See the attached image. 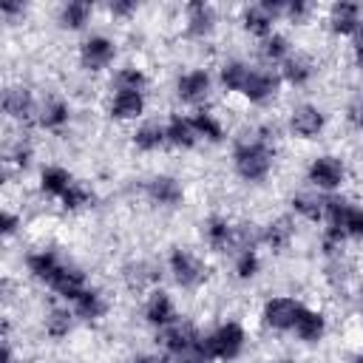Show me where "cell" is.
<instances>
[{"label":"cell","mask_w":363,"mask_h":363,"mask_svg":"<svg viewBox=\"0 0 363 363\" xmlns=\"http://www.w3.org/2000/svg\"><path fill=\"white\" fill-rule=\"evenodd\" d=\"M119 48H116V40L108 37V34H88L79 48H77V62L82 71L88 74H102L113 65Z\"/></svg>","instance_id":"obj_5"},{"label":"cell","mask_w":363,"mask_h":363,"mask_svg":"<svg viewBox=\"0 0 363 363\" xmlns=\"http://www.w3.org/2000/svg\"><path fill=\"white\" fill-rule=\"evenodd\" d=\"M190 119H193V128H196L199 142L218 145V142L227 139V128H224V122H221L218 113H213V111H207V108H199V111L190 113Z\"/></svg>","instance_id":"obj_31"},{"label":"cell","mask_w":363,"mask_h":363,"mask_svg":"<svg viewBox=\"0 0 363 363\" xmlns=\"http://www.w3.org/2000/svg\"><path fill=\"white\" fill-rule=\"evenodd\" d=\"M20 230H23V213H17L11 207H3V213H0V235H3V241H11Z\"/></svg>","instance_id":"obj_41"},{"label":"cell","mask_w":363,"mask_h":363,"mask_svg":"<svg viewBox=\"0 0 363 363\" xmlns=\"http://www.w3.org/2000/svg\"><path fill=\"white\" fill-rule=\"evenodd\" d=\"M258 54H261V60H264L267 65H281V62L292 54V43H289L286 34L272 31L269 37L258 40Z\"/></svg>","instance_id":"obj_36"},{"label":"cell","mask_w":363,"mask_h":363,"mask_svg":"<svg viewBox=\"0 0 363 363\" xmlns=\"http://www.w3.org/2000/svg\"><path fill=\"white\" fill-rule=\"evenodd\" d=\"M147 96L145 94H128V91H113L108 99V116L113 122H136L145 116Z\"/></svg>","instance_id":"obj_21"},{"label":"cell","mask_w":363,"mask_h":363,"mask_svg":"<svg viewBox=\"0 0 363 363\" xmlns=\"http://www.w3.org/2000/svg\"><path fill=\"white\" fill-rule=\"evenodd\" d=\"M0 363H14V343H11V337H3V354H0Z\"/></svg>","instance_id":"obj_48"},{"label":"cell","mask_w":363,"mask_h":363,"mask_svg":"<svg viewBox=\"0 0 363 363\" xmlns=\"http://www.w3.org/2000/svg\"><path fill=\"white\" fill-rule=\"evenodd\" d=\"M142 193L156 207H182V201H184V184H182V179H176L170 173L150 176L142 184Z\"/></svg>","instance_id":"obj_13"},{"label":"cell","mask_w":363,"mask_h":363,"mask_svg":"<svg viewBox=\"0 0 363 363\" xmlns=\"http://www.w3.org/2000/svg\"><path fill=\"white\" fill-rule=\"evenodd\" d=\"M94 17V6L85 0H68L57 9V26L62 31H82Z\"/></svg>","instance_id":"obj_32"},{"label":"cell","mask_w":363,"mask_h":363,"mask_svg":"<svg viewBox=\"0 0 363 363\" xmlns=\"http://www.w3.org/2000/svg\"><path fill=\"white\" fill-rule=\"evenodd\" d=\"M346 122L363 133V94H357L349 105H346Z\"/></svg>","instance_id":"obj_44"},{"label":"cell","mask_w":363,"mask_h":363,"mask_svg":"<svg viewBox=\"0 0 363 363\" xmlns=\"http://www.w3.org/2000/svg\"><path fill=\"white\" fill-rule=\"evenodd\" d=\"M303 303L292 295H272L261 303V323L269 332H292Z\"/></svg>","instance_id":"obj_6"},{"label":"cell","mask_w":363,"mask_h":363,"mask_svg":"<svg viewBox=\"0 0 363 363\" xmlns=\"http://www.w3.org/2000/svg\"><path fill=\"white\" fill-rule=\"evenodd\" d=\"M275 167V142L252 133L233 145V170L247 184H261Z\"/></svg>","instance_id":"obj_1"},{"label":"cell","mask_w":363,"mask_h":363,"mask_svg":"<svg viewBox=\"0 0 363 363\" xmlns=\"http://www.w3.org/2000/svg\"><path fill=\"white\" fill-rule=\"evenodd\" d=\"M286 128H289V133H292L295 139H303V142L318 139V136L326 130V113H323V108L315 105V102H301V105H295V108L289 111Z\"/></svg>","instance_id":"obj_10"},{"label":"cell","mask_w":363,"mask_h":363,"mask_svg":"<svg viewBox=\"0 0 363 363\" xmlns=\"http://www.w3.org/2000/svg\"><path fill=\"white\" fill-rule=\"evenodd\" d=\"M128 363H170V357L164 352H136Z\"/></svg>","instance_id":"obj_46"},{"label":"cell","mask_w":363,"mask_h":363,"mask_svg":"<svg viewBox=\"0 0 363 363\" xmlns=\"http://www.w3.org/2000/svg\"><path fill=\"white\" fill-rule=\"evenodd\" d=\"M281 91V74H272L269 68H252L247 88H244V99L250 105H269Z\"/></svg>","instance_id":"obj_18"},{"label":"cell","mask_w":363,"mask_h":363,"mask_svg":"<svg viewBox=\"0 0 363 363\" xmlns=\"http://www.w3.org/2000/svg\"><path fill=\"white\" fill-rule=\"evenodd\" d=\"M349 363H363V349L354 352V354H349Z\"/></svg>","instance_id":"obj_49"},{"label":"cell","mask_w":363,"mask_h":363,"mask_svg":"<svg viewBox=\"0 0 363 363\" xmlns=\"http://www.w3.org/2000/svg\"><path fill=\"white\" fill-rule=\"evenodd\" d=\"M201 337V329L187 323V320H176L173 326L167 329H159L156 335V343L162 346V352L170 357V360H182V357H190L196 352V343Z\"/></svg>","instance_id":"obj_7"},{"label":"cell","mask_w":363,"mask_h":363,"mask_svg":"<svg viewBox=\"0 0 363 363\" xmlns=\"http://www.w3.org/2000/svg\"><path fill=\"white\" fill-rule=\"evenodd\" d=\"M346 235H349V241H363V207L354 210V216L346 227Z\"/></svg>","instance_id":"obj_45"},{"label":"cell","mask_w":363,"mask_h":363,"mask_svg":"<svg viewBox=\"0 0 363 363\" xmlns=\"http://www.w3.org/2000/svg\"><path fill=\"white\" fill-rule=\"evenodd\" d=\"M201 238L213 252H230L238 247V224H233L221 213H213L201 224Z\"/></svg>","instance_id":"obj_14"},{"label":"cell","mask_w":363,"mask_h":363,"mask_svg":"<svg viewBox=\"0 0 363 363\" xmlns=\"http://www.w3.org/2000/svg\"><path fill=\"white\" fill-rule=\"evenodd\" d=\"M292 241H295V221L289 216H278L261 227V247H267L269 252H284L292 247Z\"/></svg>","instance_id":"obj_22"},{"label":"cell","mask_w":363,"mask_h":363,"mask_svg":"<svg viewBox=\"0 0 363 363\" xmlns=\"http://www.w3.org/2000/svg\"><path fill=\"white\" fill-rule=\"evenodd\" d=\"M289 207L303 221L320 224L323 221V213H326V196H320V193H295L289 199Z\"/></svg>","instance_id":"obj_34"},{"label":"cell","mask_w":363,"mask_h":363,"mask_svg":"<svg viewBox=\"0 0 363 363\" xmlns=\"http://www.w3.org/2000/svg\"><path fill=\"white\" fill-rule=\"evenodd\" d=\"M65 264V255L60 252V250H54V247H40V250H31L28 255H26V269H28V275L34 278V281H40V284H45L48 286V281L57 275V269Z\"/></svg>","instance_id":"obj_19"},{"label":"cell","mask_w":363,"mask_h":363,"mask_svg":"<svg viewBox=\"0 0 363 363\" xmlns=\"http://www.w3.org/2000/svg\"><path fill=\"white\" fill-rule=\"evenodd\" d=\"M176 99L184 102V105H193L196 111L210 99L213 94V74L207 68H187L176 77Z\"/></svg>","instance_id":"obj_8"},{"label":"cell","mask_w":363,"mask_h":363,"mask_svg":"<svg viewBox=\"0 0 363 363\" xmlns=\"http://www.w3.org/2000/svg\"><path fill=\"white\" fill-rule=\"evenodd\" d=\"M26 11H28V6H23V3H14V0H6V3H0V14H3V20H6L9 26H14V23H23Z\"/></svg>","instance_id":"obj_43"},{"label":"cell","mask_w":363,"mask_h":363,"mask_svg":"<svg viewBox=\"0 0 363 363\" xmlns=\"http://www.w3.org/2000/svg\"><path fill=\"white\" fill-rule=\"evenodd\" d=\"M326 26L335 37H354L363 28V6L354 0H337L326 11Z\"/></svg>","instance_id":"obj_15"},{"label":"cell","mask_w":363,"mask_h":363,"mask_svg":"<svg viewBox=\"0 0 363 363\" xmlns=\"http://www.w3.org/2000/svg\"><path fill=\"white\" fill-rule=\"evenodd\" d=\"M31 162H34V147H31V142H28V139H17V142H11V145L6 147L3 170H6V176H9V173H26V170L31 167Z\"/></svg>","instance_id":"obj_37"},{"label":"cell","mask_w":363,"mask_h":363,"mask_svg":"<svg viewBox=\"0 0 363 363\" xmlns=\"http://www.w3.org/2000/svg\"><path fill=\"white\" fill-rule=\"evenodd\" d=\"M264 261H261V252L258 247H244V250H235V258H233V275L238 281H255L258 272H261Z\"/></svg>","instance_id":"obj_38"},{"label":"cell","mask_w":363,"mask_h":363,"mask_svg":"<svg viewBox=\"0 0 363 363\" xmlns=\"http://www.w3.org/2000/svg\"><path fill=\"white\" fill-rule=\"evenodd\" d=\"M74 182H77L74 173H71L68 167H62V164H45V167L40 170V179H37L40 193L48 196V199H57V201L65 196V190H68Z\"/></svg>","instance_id":"obj_28"},{"label":"cell","mask_w":363,"mask_h":363,"mask_svg":"<svg viewBox=\"0 0 363 363\" xmlns=\"http://www.w3.org/2000/svg\"><path fill=\"white\" fill-rule=\"evenodd\" d=\"M312 11H315V6L306 0H286L284 3V20H289L292 26H303L312 17Z\"/></svg>","instance_id":"obj_40"},{"label":"cell","mask_w":363,"mask_h":363,"mask_svg":"<svg viewBox=\"0 0 363 363\" xmlns=\"http://www.w3.org/2000/svg\"><path fill=\"white\" fill-rule=\"evenodd\" d=\"M94 201H96V193H94L85 182H74V184L65 190V196L60 199V207H62L65 213H79V210H88Z\"/></svg>","instance_id":"obj_39"},{"label":"cell","mask_w":363,"mask_h":363,"mask_svg":"<svg viewBox=\"0 0 363 363\" xmlns=\"http://www.w3.org/2000/svg\"><path fill=\"white\" fill-rule=\"evenodd\" d=\"M142 318L145 323H150L153 329H167L179 320V309H176V301L167 289L162 286H153L147 289L145 295V303H142Z\"/></svg>","instance_id":"obj_12"},{"label":"cell","mask_w":363,"mask_h":363,"mask_svg":"<svg viewBox=\"0 0 363 363\" xmlns=\"http://www.w3.org/2000/svg\"><path fill=\"white\" fill-rule=\"evenodd\" d=\"M71 309H74V315H77L79 320L94 323V320H102V318L108 315L111 301H108V295H105L99 286H88V289L79 292V298L71 303Z\"/></svg>","instance_id":"obj_23"},{"label":"cell","mask_w":363,"mask_h":363,"mask_svg":"<svg viewBox=\"0 0 363 363\" xmlns=\"http://www.w3.org/2000/svg\"><path fill=\"white\" fill-rule=\"evenodd\" d=\"M91 284H88V272L79 267V264H74V261H68L65 258V264L57 269V275L48 281V289L57 295V298H62V301H77L79 298V292L82 289H88Z\"/></svg>","instance_id":"obj_16"},{"label":"cell","mask_w":363,"mask_h":363,"mask_svg":"<svg viewBox=\"0 0 363 363\" xmlns=\"http://www.w3.org/2000/svg\"><path fill=\"white\" fill-rule=\"evenodd\" d=\"M122 278H125V284L130 289H147V286L153 289L156 281L162 278V269L156 264H150V261H130L122 269Z\"/></svg>","instance_id":"obj_35"},{"label":"cell","mask_w":363,"mask_h":363,"mask_svg":"<svg viewBox=\"0 0 363 363\" xmlns=\"http://www.w3.org/2000/svg\"><path fill=\"white\" fill-rule=\"evenodd\" d=\"M278 363H295V360H278Z\"/></svg>","instance_id":"obj_52"},{"label":"cell","mask_w":363,"mask_h":363,"mask_svg":"<svg viewBox=\"0 0 363 363\" xmlns=\"http://www.w3.org/2000/svg\"><path fill=\"white\" fill-rule=\"evenodd\" d=\"M252 68H255V65H250L247 60L230 57V60H224V62L218 65L216 79H218V85H221L227 94H244V88H247V79H250Z\"/></svg>","instance_id":"obj_24"},{"label":"cell","mask_w":363,"mask_h":363,"mask_svg":"<svg viewBox=\"0 0 363 363\" xmlns=\"http://www.w3.org/2000/svg\"><path fill=\"white\" fill-rule=\"evenodd\" d=\"M167 272L179 289H199L207 281V264L187 247H173L167 252Z\"/></svg>","instance_id":"obj_4"},{"label":"cell","mask_w":363,"mask_h":363,"mask_svg":"<svg viewBox=\"0 0 363 363\" xmlns=\"http://www.w3.org/2000/svg\"><path fill=\"white\" fill-rule=\"evenodd\" d=\"M150 85V77L139 65H119L111 74V91H128V94H145Z\"/></svg>","instance_id":"obj_33"},{"label":"cell","mask_w":363,"mask_h":363,"mask_svg":"<svg viewBox=\"0 0 363 363\" xmlns=\"http://www.w3.org/2000/svg\"><path fill=\"white\" fill-rule=\"evenodd\" d=\"M326 329H329V320L320 309H312V306H303L301 315H298V323L292 329V335L301 340V343H320L326 337Z\"/></svg>","instance_id":"obj_25"},{"label":"cell","mask_w":363,"mask_h":363,"mask_svg":"<svg viewBox=\"0 0 363 363\" xmlns=\"http://www.w3.org/2000/svg\"><path fill=\"white\" fill-rule=\"evenodd\" d=\"M318 74V65L309 54L303 51H292L284 62H281V82L292 85V88H306Z\"/></svg>","instance_id":"obj_20"},{"label":"cell","mask_w":363,"mask_h":363,"mask_svg":"<svg viewBox=\"0 0 363 363\" xmlns=\"http://www.w3.org/2000/svg\"><path fill=\"white\" fill-rule=\"evenodd\" d=\"M352 62H354V68L363 74V28L352 37Z\"/></svg>","instance_id":"obj_47"},{"label":"cell","mask_w":363,"mask_h":363,"mask_svg":"<svg viewBox=\"0 0 363 363\" xmlns=\"http://www.w3.org/2000/svg\"><path fill=\"white\" fill-rule=\"evenodd\" d=\"M182 14H184V37L187 40H207V37H213V31H216V26H218V11H216V6L213 3H204V0H193V3H187L184 9H182Z\"/></svg>","instance_id":"obj_11"},{"label":"cell","mask_w":363,"mask_h":363,"mask_svg":"<svg viewBox=\"0 0 363 363\" xmlns=\"http://www.w3.org/2000/svg\"><path fill=\"white\" fill-rule=\"evenodd\" d=\"M346 176H349L346 162L335 153H318L306 164V182L323 196L340 193V187L346 184Z\"/></svg>","instance_id":"obj_3"},{"label":"cell","mask_w":363,"mask_h":363,"mask_svg":"<svg viewBox=\"0 0 363 363\" xmlns=\"http://www.w3.org/2000/svg\"><path fill=\"white\" fill-rule=\"evenodd\" d=\"M360 320H363V298H360Z\"/></svg>","instance_id":"obj_51"},{"label":"cell","mask_w":363,"mask_h":363,"mask_svg":"<svg viewBox=\"0 0 363 363\" xmlns=\"http://www.w3.org/2000/svg\"><path fill=\"white\" fill-rule=\"evenodd\" d=\"M130 145L139 150V153H156L167 145V136H164V122H156V119H147L142 125L133 128L130 133Z\"/></svg>","instance_id":"obj_29"},{"label":"cell","mask_w":363,"mask_h":363,"mask_svg":"<svg viewBox=\"0 0 363 363\" xmlns=\"http://www.w3.org/2000/svg\"><path fill=\"white\" fill-rule=\"evenodd\" d=\"M74 323H77L74 309H68V306H62V303L48 306L45 315H43V332H45L48 340H57V343L65 340V337L74 332Z\"/></svg>","instance_id":"obj_27"},{"label":"cell","mask_w":363,"mask_h":363,"mask_svg":"<svg viewBox=\"0 0 363 363\" xmlns=\"http://www.w3.org/2000/svg\"><path fill=\"white\" fill-rule=\"evenodd\" d=\"M164 136H167V145L176 147V150H193V147L199 145L193 119L184 116V113H170V116H167V122H164Z\"/></svg>","instance_id":"obj_26"},{"label":"cell","mask_w":363,"mask_h":363,"mask_svg":"<svg viewBox=\"0 0 363 363\" xmlns=\"http://www.w3.org/2000/svg\"><path fill=\"white\" fill-rule=\"evenodd\" d=\"M37 111H40V102L34 96V91L28 85H6L3 91V113L9 122L14 125H28V122H37Z\"/></svg>","instance_id":"obj_9"},{"label":"cell","mask_w":363,"mask_h":363,"mask_svg":"<svg viewBox=\"0 0 363 363\" xmlns=\"http://www.w3.org/2000/svg\"><path fill=\"white\" fill-rule=\"evenodd\" d=\"M176 363H204V360H199L196 354H190V357H182V360H176Z\"/></svg>","instance_id":"obj_50"},{"label":"cell","mask_w":363,"mask_h":363,"mask_svg":"<svg viewBox=\"0 0 363 363\" xmlns=\"http://www.w3.org/2000/svg\"><path fill=\"white\" fill-rule=\"evenodd\" d=\"M71 119H74V108H71L68 99H62V96H45V99L40 102V111H37V125H40V130L60 136V133L68 130Z\"/></svg>","instance_id":"obj_17"},{"label":"cell","mask_w":363,"mask_h":363,"mask_svg":"<svg viewBox=\"0 0 363 363\" xmlns=\"http://www.w3.org/2000/svg\"><path fill=\"white\" fill-rule=\"evenodd\" d=\"M247 349V329L238 320H224L210 332H201L196 343V357L204 363H233Z\"/></svg>","instance_id":"obj_2"},{"label":"cell","mask_w":363,"mask_h":363,"mask_svg":"<svg viewBox=\"0 0 363 363\" xmlns=\"http://www.w3.org/2000/svg\"><path fill=\"white\" fill-rule=\"evenodd\" d=\"M136 11H139V6L133 0H113V3H108V14L113 20H130Z\"/></svg>","instance_id":"obj_42"},{"label":"cell","mask_w":363,"mask_h":363,"mask_svg":"<svg viewBox=\"0 0 363 363\" xmlns=\"http://www.w3.org/2000/svg\"><path fill=\"white\" fill-rule=\"evenodd\" d=\"M241 28H244L247 34L264 40V37H269V34L275 31V17H272V14L264 9V3L258 0V3H250V6L241 9Z\"/></svg>","instance_id":"obj_30"}]
</instances>
